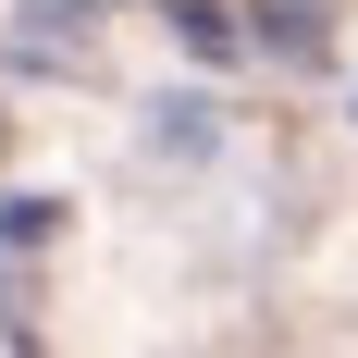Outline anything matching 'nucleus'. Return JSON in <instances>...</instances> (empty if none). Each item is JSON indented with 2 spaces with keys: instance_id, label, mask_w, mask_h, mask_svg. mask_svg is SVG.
<instances>
[{
  "instance_id": "f257e3e1",
  "label": "nucleus",
  "mask_w": 358,
  "mask_h": 358,
  "mask_svg": "<svg viewBox=\"0 0 358 358\" xmlns=\"http://www.w3.org/2000/svg\"><path fill=\"white\" fill-rule=\"evenodd\" d=\"M259 37H272L285 62H322V50H334V13H322V0H272V25H259Z\"/></svg>"
},
{
  "instance_id": "f03ea898",
  "label": "nucleus",
  "mask_w": 358,
  "mask_h": 358,
  "mask_svg": "<svg viewBox=\"0 0 358 358\" xmlns=\"http://www.w3.org/2000/svg\"><path fill=\"white\" fill-rule=\"evenodd\" d=\"M173 37H185V50H198V62H235V25H222L210 0H173Z\"/></svg>"
}]
</instances>
